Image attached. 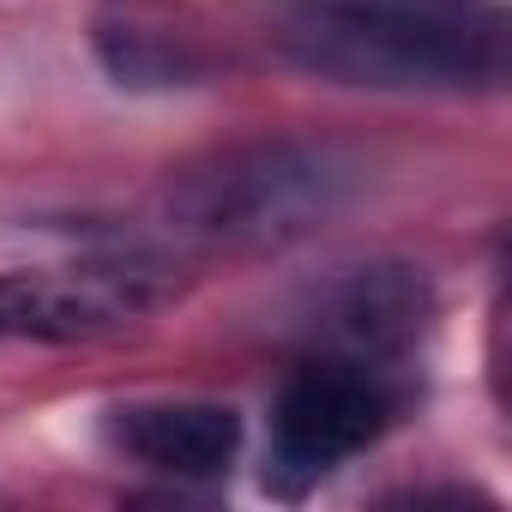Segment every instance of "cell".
Instances as JSON below:
<instances>
[{
	"label": "cell",
	"mask_w": 512,
	"mask_h": 512,
	"mask_svg": "<svg viewBox=\"0 0 512 512\" xmlns=\"http://www.w3.org/2000/svg\"><path fill=\"white\" fill-rule=\"evenodd\" d=\"M284 61L344 91L488 97L506 85L500 0H284Z\"/></svg>",
	"instance_id": "1"
},
{
	"label": "cell",
	"mask_w": 512,
	"mask_h": 512,
	"mask_svg": "<svg viewBox=\"0 0 512 512\" xmlns=\"http://www.w3.org/2000/svg\"><path fill=\"white\" fill-rule=\"evenodd\" d=\"M362 187V169L314 139H247L169 175L157 199V235L169 253H278L320 235Z\"/></svg>",
	"instance_id": "2"
},
{
	"label": "cell",
	"mask_w": 512,
	"mask_h": 512,
	"mask_svg": "<svg viewBox=\"0 0 512 512\" xmlns=\"http://www.w3.org/2000/svg\"><path fill=\"white\" fill-rule=\"evenodd\" d=\"M404 404H410V374L344 350H308L272 398L260 488L272 500H308L350 458L374 452L404 422Z\"/></svg>",
	"instance_id": "3"
},
{
	"label": "cell",
	"mask_w": 512,
	"mask_h": 512,
	"mask_svg": "<svg viewBox=\"0 0 512 512\" xmlns=\"http://www.w3.org/2000/svg\"><path fill=\"white\" fill-rule=\"evenodd\" d=\"M181 296V266L145 241H115L73 266L0 272V344H97Z\"/></svg>",
	"instance_id": "4"
},
{
	"label": "cell",
	"mask_w": 512,
	"mask_h": 512,
	"mask_svg": "<svg viewBox=\"0 0 512 512\" xmlns=\"http://www.w3.org/2000/svg\"><path fill=\"white\" fill-rule=\"evenodd\" d=\"M428 326H434V290L416 266H356L320 290V308L308 320L314 350H344L398 374L428 338Z\"/></svg>",
	"instance_id": "5"
},
{
	"label": "cell",
	"mask_w": 512,
	"mask_h": 512,
	"mask_svg": "<svg viewBox=\"0 0 512 512\" xmlns=\"http://www.w3.org/2000/svg\"><path fill=\"white\" fill-rule=\"evenodd\" d=\"M241 416L205 398H145L109 410V446L169 482H217L241 458Z\"/></svg>",
	"instance_id": "6"
}]
</instances>
